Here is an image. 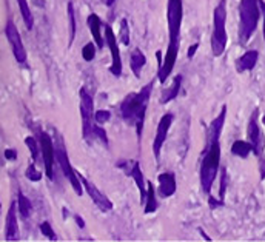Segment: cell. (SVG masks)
<instances>
[{"mask_svg":"<svg viewBox=\"0 0 265 242\" xmlns=\"http://www.w3.org/2000/svg\"><path fill=\"white\" fill-rule=\"evenodd\" d=\"M184 18V4L182 0H168L166 6V20H168V48L164 62L159 65L158 79L160 84H165L172 76L173 68L178 60L179 46H180V26Z\"/></svg>","mask_w":265,"mask_h":242,"instance_id":"obj_1","label":"cell"},{"mask_svg":"<svg viewBox=\"0 0 265 242\" xmlns=\"http://www.w3.org/2000/svg\"><path fill=\"white\" fill-rule=\"evenodd\" d=\"M153 85H154V82L151 80L139 92H130L120 104V116L128 125H132L136 128L138 138H142L145 113H146V108H148V104L151 99Z\"/></svg>","mask_w":265,"mask_h":242,"instance_id":"obj_2","label":"cell"},{"mask_svg":"<svg viewBox=\"0 0 265 242\" xmlns=\"http://www.w3.org/2000/svg\"><path fill=\"white\" fill-rule=\"evenodd\" d=\"M220 164V142L218 138L206 139V146L200 160V187L205 194H210Z\"/></svg>","mask_w":265,"mask_h":242,"instance_id":"obj_3","label":"cell"},{"mask_svg":"<svg viewBox=\"0 0 265 242\" xmlns=\"http://www.w3.org/2000/svg\"><path fill=\"white\" fill-rule=\"evenodd\" d=\"M259 0H240L239 16H240V26H239V37L240 42L245 44L252 39L258 24H259Z\"/></svg>","mask_w":265,"mask_h":242,"instance_id":"obj_4","label":"cell"},{"mask_svg":"<svg viewBox=\"0 0 265 242\" xmlns=\"http://www.w3.org/2000/svg\"><path fill=\"white\" fill-rule=\"evenodd\" d=\"M226 0H220L213 12V34H212V52L214 58L224 54L226 48Z\"/></svg>","mask_w":265,"mask_h":242,"instance_id":"obj_5","label":"cell"},{"mask_svg":"<svg viewBox=\"0 0 265 242\" xmlns=\"http://www.w3.org/2000/svg\"><path fill=\"white\" fill-rule=\"evenodd\" d=\"M54 145H56V160H58L60 170L64 173V176L70 180L71 187L74 190V193L78 196H82L84 193V185H82V180L79 178V173L72 168V165L70 164V159H68V153H66V146H65V140L64 138L56 133V138H54Z\"/></svg>","mask_w":265,"mask_h":242,"instance_id":"obj_6","label":"cell"},{"mask_svg":"<svg viewBox=\"0 0 265 242\" xmlns=\"http://www.w3.org/2000/svg\"><path fill=\"white\" fill-rule=\"evenodd\" d=\"M258 113L259 111L254 110L253 114L248 120V126H247V138L253 145V153L258 156L259 159V168H260V179H265V156H264V139H262V133L258 124Z\"/></svg>","mask_w":265,"mask_h":242,"instance_id":"obj_7","label":"cell"},{"mask_svg":"<svg viewBox=\"0 0 265 242\" xmlns=\"http://www.w3.org/2000/svg\"><path fill=\"white\" fill-rule=\"evenodd\" d=\"M94 102H92V96L90 92L82 88L80 90V118H82V136L86 142H91L92 138V130H94Z\"/></svg>","mask_w":265,"mask_h":242,"instance_id":"obj_8","label":"cell"},{"mask_svg":"<svg viewBox=\"0 0 265 242\" xmlns=\"http://www.w3.org/2000/svg\"><path fill=\"white\" fill-rule=\"evenodd\" d=\"M39 144H40V153H42V159H44V166H45V174L50 180H54V162L56 160V145H54V139L45 133V132H39Z\"/></svg>","mask_w":265,"mask_h":242,"instance_id":"obj_9","label":"cell"},{"mask_svg":"<svg viewBox=\"0 0 265 242\" xmlns=\"http://www.w3.org/2000/svg\"><path fill=\"white\" fill-rule=\"evenodd\" d=\"M104 31H105V40H106V45L110 48V52H111V66H110V72L112 76L116 78H120L122 76V58H120V51H119V45H118V39L114 32H112V28L110 25H105L104 26Z\"/></svg>","mask_w":265,"mask_h":242,"instance_id":"obj_10","label":"cell"},{"mask_svg":"<svg viewBox=\"0 0 265 242\" xmlns=\"http://www.w3.org/2000/svg\"><path fill=\"white\" fill-rule=\"evenodd\" d=\"M5 36L6 39L12 48V54H14V59L18 64H25L26 62V50L24 46V42L20 39V32H18L17 26L14 25L12 20H8L5 25Z\"/></svg>","mask_w":265,"mask_h":242,"instance_id":"obj_11","label":"cell"},{"mask_svg":"<svg viewBox=\"0 0 265 242\" xmlns=\"http://www.w3.org/2000/svg\"><path fill=\"white\" fill-rule=\"evenodd\" d=\"M173 120H174V114L173 113H165L160 118V120H159V125H158V130H156V138L153 140V153H154L156 160H159V158H160L162 146H164V144L166 140L170 126L173 125Z\"/></svg>","mask_w":265,"mask_h":242,"instance_id":"obj_12","label":"cell"},{"mask_svg":"<svg viewBox=\"0 0 265 242\" xmlns=\"http://www.w3.org/2000/svg\"><path fill=\"white\" fill-rule=\"evenodd\" d=\"M118 166L125 172V174L131 176L132 180L136 182L139 193H140V202L145 204L146 188H145V179H144V174H142V170H140V164L138 160H125V162H119Z\"/></svg>","mask_w":265,"mask_h":242,"instance_id":"obj_13","label":"cell"},{"mask_svg":"<svg viewBox=\"0 0 265 242\" xmlns=\"http://www.w3.org/2000/svg\"><path fill=\"white\" fill-rule=\"evenodd\" d=\"M79 178H80V180H82V185H84V188L86 190L88 196H90L91 200L100 208V212H104V213L111 212V210H112V202H111L91 180H88V179L84 178L82 174H79Z\"/></svg>","mask_w":265,"mask_h":242,"instance_id":"obj_14","label":"cell"},{"mask_svg":"<svg viewBox=\"0 0 265 242\" xmlns=\"http://www.w3.org/2000/svg\"><path fill=\"white\" fill-rule=\"evenodd\" d=\"M158 194L159 198L162 199H166L170 196H173L176 193V188H178V184H176V174L172 173V172H165V173H160L158 176Z\"/></svg>","mask_w":265,"mask_h":242,"instance_id":"obj_15","label":"cell"},{"mask_svg":"<svg viewBox=\"0 0 265 242\" xmlns=\"http://www.w3.org/2000/svg\"><path fill=\"white\" fill-rule=\"evenodd\" d=\"M16 210H17V206L12 202L10 206V210H8V214H6V220H5V239L6 240H18V239H20Z\"/></svg>","mask_w":265,"mask_h":242,"instance_id":"obj_16","label":"cell"},{"mask_svg":"<svg viewBox=\"0 0 265 242\" xmlns=\"http://www.w3.org/2000/svg\"><path fill=\"white\" fill-rule=\"evenodd\" d=\"M86 24L91 30V34H92V39H94V44L99 50H102L106 44L105 40V36H102V20L98 14H90L88 18H86Z\"/></svg>","mask_w":265,"mask_h":242,"instance_id":"obj_17","label":"cell"},{"mask_svg":"<svg viewBox=\"0 0 265 242\" xmlns=\"http://www.w3.org/2000/svg\"><path fill=\"white\" fill-rule=\"evenodd\" d=\"M259 59V52L256 50H250L245 51L240 58L236 60V70L238 72H245V71H252Z\"/></svg>","mask_w":265,"mask_h":242,"instance_id":"obj_18","label":"cell"},{"mask_svg":"<svg viewBox=\"0 0 265 242\" xmlns=\"http://www.w3.org/2000/svg\"><path fill=\"white\" fill-rule=\"evenodd\" d=\"M182 80H184L182 74H178V76H174L172 86L162 91V94H160V105H166L168 102H172V100H174L178 98L179 91H180V86H182Z\"/></svg>","mask_w":265,"mask_h":242,"instance_id":"obj_19","label":"cell"},{"mask_svg":"<svg viewBox=\"0 0 265 242\" xmlns=\"http://www.w3.org/2000/svg\"><path fill=\"white\" fill-rule=\"evenodd\" d=\"M145 64H146L145 54H144L139 48H136L134 51L131 52V56H130V68H131L132 74H134L136 78H140V74H142V70H144Z\"/></svg>","mask_w":265,"mask_h":242,"instance_id":"obj_20","label":"cell"},{"mask_svg":"<svg viewBox=\"0 0 265 242\" xmlns=\"http://www.w3.org/2000/svg\"><path fill=\"white\" fill-rule=\"evenodd\" d=\"M158 200H156V188L154 185L148 182V187H146V199H145V204H144V212L145 214H150V213H154L158 210Z\"/></svg>","mask_w":265,"mask_h":242,"instance_id":"obj_21","label":"cell"},{"mask_svg":"<svg viewBox=\"0 0 265 242\" xmlns=\"http://www.w3.org/2000/svg\"><path fill=\"white\" fill-rule=\"evenodd\" d=\"M17 210H18V213H20V216H22V219H30V216H31V213H32V204H31V200L18 190V193H17Z\"/></svg>","mask_w":265,"mask_h":242,"instance_id":"obj_22","label":"cell"},{"mask_svg":"<svg viewBox=\"0 0 265 242\" xmlns=\"http://www.w3.org/2000/svg\"><path fill=\"white\" fill-rule=\"evenodd\" d=\"M252 152H253V145L250 140H234L232 145V153L242 159L248 158Z\"/></svg>","mask_w":265,"mask_h":242,"instance_id":"obj_23","label":"cell"},{"mask_svg":"<svg viewBox=\"0 0 265 242\" xmlns=\"http://www.w3.org/2000/svg\"><path fill=\"white\" fill-rule=\"evenodd\" d=\"M25 145L30 148L34 164H39V145L40 144L37 142V139H34L32 136H28V138H25Z\"/></svg>","mask_w":265,"mask_h":242,"instance_id":"obj_24","label":"cell"},{"mask_svg":"<svg viewBox=\"0 0 265 242\" xmlns=\"http://www.w3.org/2000/svg\"><path fill=\"white\" fill-rule=\"evenodd\" d=\"M68 18H70V46H71L76 37V30H78V26H76V12L71 2H68Z\"/></svg>","mask_w":265,"mask_h":242,"instance_id":"obj_25","label":"cell"},{"mask_svg":"<svg viewBox=\"0 0 265 242\" xmlns=\"http://www.w3.org/2000/svg\"><path fill=\"white\" fill-rule=\"evenodd\" d=\"M96 56V46H94L92 42H88L84 48H82V58L85 62H91Z\"/></svg>","mask_w":265,"mask_h":242,"instance_id":"obj_26","label":"cell"},{"mask_svg":"<svg viewBox=\"0 0 265 242\" xmlns=\"http://www.w3.org/2000/svg\"><path fill=\"white\" fill-rule=\"evenodd\" d=\"M25 176L31 180V182H39L42 179V173L36 168V164H30L28 168L25 172Z\"/></svg>","mask_w":265,"mask_h":242,"instance_id":"obj_27","label":"cell"},{"mask_svg":"<svg viewBox=\"0 0 265 242\" xmlns=\"http://www.w3.org/2000/svg\"><path fill=\"white\" fill-rule=\"evenodd\" d=\"M120 42L128 46L130 45V28H128V20L122 18L120 20Z\"/></svg>","mask_w":265,"mask_h":242,"instance_id":"obj_28","label":"cell"},{"mask_svg":"<svg viewBox=\"0 0 265 242\" xmlns=\"http://www.w3.org/2000/svg\"><path fill=\"white\" fill-rule=\"evenodd\" d=\"M39 228H40V233L45 236V238H48L50 240H58V234L54 233V230H52V227H51V224L50 222H42V224L39 226Z\"/></svg>","mask_w":265,"mask_h":242,"instance_id":"obj_29","label":"cell"},{"mask_svg":"<svg viewBox=\"0 0 265 242\" xmlns=\"http://www.w3.org/2000/svg\"><path fill=\"white\" fill-rule=\"evenodd\" d=\"M92 138L94 139H99V140H102V144L104 145H108V136H106V132L102 128V126H99V124L98 125H94V130H92Z\"/></svg>","mask_w":265,"mask_h":242,"instance_id":"obj_30","label":"cell"},{"mask_svg":"<svg viewBox=\"0 0 265 242\" xmlns=\"http://www.w3.org/2000/svg\"><path fill=\"white\" fill-rule=\"evenodd\" d=\"M110 118H111V113L108 110H99V111H96V114H94V120H96V124H99V125L106 124L110 120Z\"/></svg>","mask_w":265,"mask_h":242,"instance_id":"obj_31","label":"cell"},{"mask_svg":"<svg viewBox=\"0 0 265 242\" xmlns=\"http://www.w3.org/2000/svg\"><path fill=\"white\" fill-rule=\"evenodd\" d=\"M226 180H228V176H226V170L222 168V172H220V188H219V199H220V200H225Z\"/></svg>","mask_w":265,"mask_h":242,"instance_id":"obj_32","label":"cell"},{"mask_svg":"<svg viewBox=\"0 0 265 242\" xmlns=\"http://www.w3.org/2000/svg\"><path fill=\"white\" fill-rule=\"evenodd\" d=\"M208 206H210L212 210H216L218 207H222V206H224V200H220V199L218 200V199H214V198L210 194V196H208Z\"/></svg>","mask_w":265,"mask_h":242,"instance_id":"obj_33","label":"cell"},{"mask_svg":"<svg viewBox=\"0 0 265 242\" xmlns=\"http://www.w3.org/2000/svg\"><path fill=\"white\" fill-rule=\"evenodd\" d=\"M5 159L6 160H16L17 159V152L12 150V148H8V150H5Z\"/></svg>","mask_w":265,"mask_h":242,"instance_id":"obj_34","label":"cell"},{"mask_svg":"<svg viewBox=\"0 0 265 242\" xmlns=\"http://www.w3.org/2000/svg\"><path fill=\"white\" fill-rule=\"evenodd\" d=\"M199 42H194L190 48H188V58H190V59H193L194 58V54H196V51L199 50Z\"/></svg>","mask_w":265,"mask_h":242,"instance_id":"obj_35","label":"cell"},{"mask_svg":"<svg viewBox=\"0 0 265 242\" xmlns=\"http://www.w3.org/2000/svg\"><path fill=\"white\" fill-rule=\"evenodd\" d=\"M259 6H260V11L264 14V40H265V2L264 0H259Z\"/></svg>","mask_w":265,"mask_h":242,"instance_id":"obj_36","label":"cell"},{"mask_svg":"<svg viewBox=\"0 0 265 242\" xmlns=\"http://www.w3.org/2000/svg\"><path fill=\"white\" fill-rule=\"evenodd\" d=\"M74 220L78 222V226H79V228H85V220L79 216V214H74Z\"/></svg>","mask_w":265,"mask_h":242,"instance_id":"obj_37","label":"cell"},{"mask_svg":"<svg viewBox=\"0 0 265 242\" xmlns=\"http://www.w3.org/2000/svg\"><path fill=\"white\" fill-rule=\"evenodd\" d=\"M199 233H200V234L204 236V239H205V240H208V242H210V240H212V238H210V236H208V234H206V233H205V232H204L202 228H199Z\"/></svg>","mask_w":265,"mask_h":242,"instance_id":"obj_38","label":"cell"},{"mask_svg":"<svg viewBox=\"0 0 265 242\" xmlns=\"http://www.w3.org/2000/svg\"><path fill=\"white\" fill-rule=\"evenodd\" d=\"M262 124H264V126H265V114H264V118H262Z\"/></svg>","mask_w":265,"mask_h":242,"instance_id":"obj_39","label":"cell"}]
</instances>
